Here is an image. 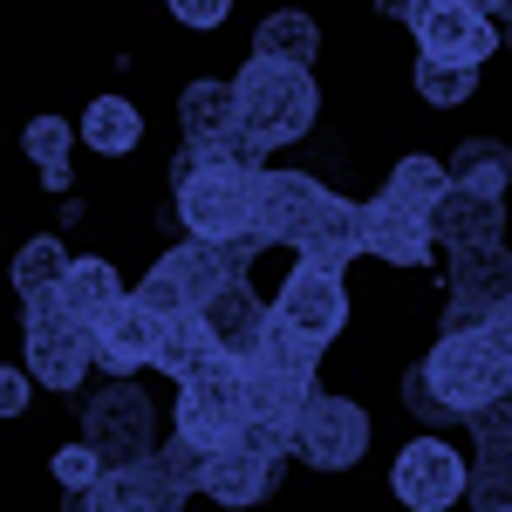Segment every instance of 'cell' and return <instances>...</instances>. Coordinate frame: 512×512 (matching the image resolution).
<instances>
[{
	"label": "cell",
	"mask_w": 512,
	"mask_h": 512,
	"mask_svg": "<svg viewBox=\"0 0 512 512\" xmlns=\"http://www.w3.org/2000/svg\"><path fill=\"white\" fill-rule=\"evenodd\" d=\"M410 41L424 62H458V69H485L499 55V28L472 0H424L410 14Z\"/></svg>",
	"instance_id": "10"
},
{
	"label": "cell",
	"mask_w": 512,
	"mask_h": 512,
	"mask_svg": "<svg viewBox=\"0 0 512 512\" xmlns=\"http://www.w3.org/2000/svg\"><path fill=\"white\" fill-rule=\"evenodd\" d=\"M82 437L103 451L110 472H123V465H137V458L158 451V403L137 390L130 376H117V383H103L82 403Z\"/></svg>",
	"instance_id": "7"
},
{
	"label": "cell",
	"mask_w": 512,
	"mask_h": 512,
	"mask_svg": "<svg viewBox=\"0 0 512 512\" xmlns=\"http://www.w3.org/2000/svg\"><path fill=\"white\" fill-rule=\"evenodd\" d=\"M260 253H267V246H260L253 233H246V239H178V246H164V253H158V267H171L178 287L205 308L219 287L246 280V267H253Z\"/></svg>",
	"instance_id": "13"
},
{
	"label": "cell",
	"mask_w": 512,
	"mask_h": 512,
	"mask_svg": "<svg viewBox=\"0 0 512 512\" xmlns=\"http://www.w3.org/2000/svg\"><path fill=\"white\" fill-rule=\"evenodd\" d=\"M239 130L260 137L267 151H287L301 144L321 123V82L315 69H294V62H267V55H246L239 62Z\"/></svg>",
	"instance_id": "1"
},
{
	"label": "cell",
	"mask_w": 512,
	"mask_h": 512,
	"mask_svg": "<svg viewBox=\"0 0 512 512\" xmlns=\"http://www.w3.org/2000/svg\"><path fill=\"white\" fill-rule=\"evenodd\" d=\"M465 431L478 437V458H512V390H506V396H492V403L478 410Z\"/></svg>",
	"instance_id": "36"
},
{
	"label": "cell",
	"mask_w": 512,
	"mask_h": 512,
	"mask_svg": "<svg viewBox=\"0 0 512 512\" xmlns=\"http://www.w3.org/2000/svg\"><path fill=\"white\" fill-rule=\"evenodd\" d=\"M403 410H410L417 424H465V417H458V410H451V403L437 396L431 369H424V355H417V362L403 369Z\"/></svg>",
	"instance_id": "35"
},
{
	"label": "cell",
	"mask_w": 512,
	"mask_h": 512,
	"mask_svg": "<svg viewBox=\"0 0 512 512\" xmlns=\"http://www.w3.org/2000/svg\"><path fill=\"white\" fill-rule=\"evenodd\" d=\"M444 164H451V185H472V192H492V198L512 192V151H506V137H465Z\"/></svg>",
	"instance_id": "29"
},
{
	"label": "cell",
	"mask_w": 512,
	"mask_h": 512,
	"mask_svg": "<svg viewBox=\"0 0 512 512\" xmlns=\"http://www.w3.org/2000/svg\"><path fill=\"white\" fill-rule=\"evenodd\" d=\"M472 7H485V14H499V7H506V0H472Z\"/></svg>",
	"instance_id": "41"
},
{
	"label": "cell",
	"mask_w": 512,
	"mask_h": 512,
	"mask_svg": "<svg viewBox=\"0 0 512 512\" xmlns=\"http://www.w3.org/2000/svg\"><path fill=\"white\" fill-rule=\"evenodd\" d=\"M485 335H492V349H499V355L512 362V301H506V308H499L492 321H485Z\"/></svg>",
	"instance_id": "39"
},
{
	"label": "cell",
	"mask_w": 512,
	"mask_h": 512,
	"mask_svg": "<svg viewBox=\"0 0 512 512\" xmlns=\"http://www.w3.org/2000/svg\"><path fill=\"white\" fill-rule=\"evenodd\" d=\"M192 485L164 465V451L123 465V472H103L89 485V512H185Z\"/></svg>",
	"instance_id": "14"
},
{
	"label": "cell",
	"mask_w": 512,
	"mask_h": 512,
	"mask_svg": "<svg viewBox=\"0 0 512 512\" xmlns=\"http://www.w3.org/2000/svg\"><path fill=\"white\" fill-rule=\"evenodd\" d=\"M21 144H28V158H35L41 185L48 192H69V151L82 144V130L69 117H55V110H41L28 130H21Z\"/></svg>",
	"instance_id": "30"
},
{
	"label": "cell",
	"mask_w": 512,
	"mask_h": 512,
	"mask_svg": "<svg viewBox=\"0 0 512 512\" xmlns=\"http://www.w3.org/2000/svg\"><path fill=\"white\" fill-rule=\"evenodd\" d=\"M294 253H301V260H315V267L349 274L355 260H362V205H355V198H335V205L315 219V233L301 239Z\"/></svg>",
	"instance_id": "27"
},
{
	"label": "cell",
	"mask_w": 512,
	"mask_h": 512,
	"mask_svg": "<svg viewBox=\"0 0 512 512\" xmlns=\"http://www.w3.org/2000/svg\"><path fill=\"white\" fill-rule=\"evenodd\" d=\"M123 294H130V287H123V274H117V260H110V253H76V260H69V274H62V287H55L62 315L89 321V328L110 315Z\"/></svg>",
	"instance_id": "20"
},
{
	"label": "cell",
	"mask_w": 512,
	"mask_h": 512,
	"mask_svg": "<svg viewBox=\"0 0 512 512\" xmlns=\"http://www.w3.org/2000/svg\"><path fill=\"white\" fill-rule=\"evenodd\" d=\"M437 246L444 253H485V246H506V198L472 192V185H451V198L437 205Z\"/></svg>",
	"instance_id": "18"
},
{
	"label": "cell",
	"mask_w": 512,
	"mask_h": 512,
	"mask_svg": "<svg viewBox=\"0 0 512 512\" xmlns=\"http://www.w3.org/2000/svg\"><path fill=\"white\" fill-rule=\"evenodd\" d=\"M280 465H287V458H260V451H246V444H226V451L205 458V485H198V492H205L212 506H226V512H253L280 492Z\"/></svg>",
	"instance_id": "16"
},
{
	"label": "cell",
	"mask_w": 512,
	"mask_h": 512,
	"mask_svg": "<svg viewBox=\"0 0 512 512\" xmlns=\"http://www.w3.org/2000/svg\"><path fill=\"white\" fill-rule=\"evenodd\" d=\"M437 253V226L431 219H417L410 205H396V198H369L362 205V260H383V267H424Z\"/></svg>",
	"instance_id": "15"
},
{
	"label": "cell",
	"mask_w": 512,
	"mask_h": 512,
	"mask_svg": "<svg viewBox=\"0 0 512 512\" xmlns=\"http://www.w3.org/2000/svg\"><path fill=\"white\" fill-rule=\"evenodd\" d=\"M76 130H82V144H89L96 158H110V164L130 158V151H144V110H137L130 96H89Z\"/></svg>",
	"instance_id": "22"
},
{
	"label": "cell",
	"mask_w": 512,
	"mask_h": 512,
	"mask_svg": "<svg viewBox=\"0 0 512 512\" xmlns=\"http://www.w3.org/2000/svg\"><path fill=\"white\" fill-rule=\"evenodd\" d=\"M219 362H233L226 355V342L205 328V315H185V321H164V342H158V376H171V383H192V376H205V369H219Z\"/></svg>",
	"instance_id": "23"
},
{
	"label": "cell",
	"mask_w": 512,
	"mask_h": 512,
	"mask_svg": "<svg viewBox=\"0 0 512 512\" xmlns=\"http://www.w3.org/2000/svg\"><path fill=\"white\" fill-rule=\"evenodd\" d=\"M321 349H328V342H315V335H301V328H287V321L274 315L246 362H253V369H274V376H294V383H315Z\"/></svg>",
	"instance_id": "28"
},
{
	"label": "cell",
	"mask_w": 512,
	"mask_h": 512,
	"mask_svg": "<svg viewBox=\"0 0 512 512\" xmlns=\"http://www.w3.org/2000/svg\"><path fill=\"white\" fill-rule=\"evenodd\" d=\"M253 55L267 62H294V69H315L321 62V21L308 7H274L253 21Z\"/></svg>",
	"instance_id": "24"
},
{
	"label": "cell",
	"mask_w": 512,
	"mask_h": 512,
	"mask_svg": "<svg viewBox=\"0 0 512 512\" xmlns=\"http://www.w3.org/2000/svg\"><path fill=\"white\" fill-rule=\"evenodd\" d=\"M424 369H431L437 396H444L465 424H472L492 396L512 390V362L492 349V335H485V328H451V335H437L431 355H424Z\"/></svg>",
	"instance_id": "2"
},
{
	"label": "cell",
	"mask_w": 512,
	"mask_h": 512,
	"mask_svg": "<svg viewBox=\"0 0 512 512\" xmlns=\"http://www.w3.org/2000/svg\"><path fill=\"white\" fill-rule=\"evenodd\" d=\"M164 7H171V21H178V28H192V35L226 28V14H233V0H164Z\"/></svg>",
	"instance_id": "37"
},
{
	"label": "cell",
	"mask_w": 512,
	"mask_h": 512,
	"mask_svg": "<svg viewBox=\"0 0 512 512\" xmlns=\"http://www.w3.org/2000/svg\"><path fill=\"white\" fill-rule=\"evenodd\" d=\"M506 512H512V506H506Z\"/></svg>",
	"instance_id": "43"
},
{
	"label": "cell",
	"mask_w": 512,
	"mask_h": 512,
	"mask_svg": "<svg viewBox=\"0 0 512 512\" xmlns=\"http://www.w3.org/2000/svg\"><path fill=\"white\" fill-rule=\"evenodd\" d=\"M130 294H137V301H144V308H151L158 321H185V315H198V301L185 294V287H178V274H171V267H158V260L144 267V280H137Z\"/></svg>",
	"instance_id": "33"
},
{
	"label": "cell",
	"mask_w": 512,
	"mask_h": 512,
	"mask_svg": "<svg viewBox=\"0 0 512 512\" xmlns=\"http://www.w3.org/2000/svg\"><path fill=\"white\" fill-rule=\"evenodd\" d=\"M28 396H35V376H28V362H14V369H0V417H7V424H21V410H28Z\"/></svg>",
	"instance_id": "38"
},
{
	"label": "cell",
	"mask_w": 512,
	"mask_h": 512,
	"mask_svg": "<svg viewBox=\"0 0 512 512\" xmlns=\"http://www.w3.org/2000/svg\"><path fill=\"white\" fill-rule=\"evenodd\" d=\"M158 342H164V321L137 301V294H123L110 315L96 321V362L110 369V376H137V369H151L158 362Z\"/></svg>",
	"instance_id": "17"
},
{
	"label": "cell",
	"mask_w": 512,
	"mask_h": 512,
	"mask_svg": "<svg viewBox=\"0 0 512 512\" xmlns=\"http://www.w3.org/2000/svg\"><path fill=\"white\" fill-rule=\"evenodd\" d=\"M21 335H28V376H35L41 390L69 396L82 390V376L89 369H103L96 362V328L76 315H62V301L55 294H41V301H28V321H21Z\"/></svg>",
	"instance_id": "3"
},
{
	"label": "cell",
	"mask_w": 512,
	"mask_h": 512,
	"mask_svg": "<svg viewBox=\"0 0 512 512\" xmlns=\"http://www.w3.org/2000/svg\"><path fill=\"white\" fill-rule=\"evenodd\" d=\"M178 130L185 144H226L239 130V89L233 76H192L178 89Z\"/></svg>",
	"instance_id": "19"
},
{
	"label": "cell",
	"mask_w": 512,
	"mask_h": 512,
	"mask_svg": "<svg viewBox=\"0 0 512 512\" xmlns=\"http://www.w3.org/2000/svg\"><path fill=\"white\" fill-rule=\"evenodd\" d=\"M410 89H417L431 110H458V103H472V96H478V69H458V62H424V55H417Z\"/></svg>",
	"instance_id": "32"
},
{
	"label": "cell",
	"mask_w": 512,
	"mask_h": 512,
	"mask_svg": "<svg viewBox=\"0 0 512 512\" xmlns=\"http://www.w3.org/2000/svg\"><path fill=\"white\" fill-rule=\"evenodd\" d=\"M198 315H205V328L226 342V355H239V362H246V355H253V342L267 335V321H274V301H260L246 280H233V287H219Z\"/></svg>",
	"instance_id": "21"
},
{
	"label": "cell",
	"mask_w": 512,
	"mask_h": 512,
	"mask_svg": "<svg viewBox=\"0 0 512 512\" xmlns=\"http://www.w3.org/2000/svg\"><path fill=\"white\" fill-rule=\"evenodd\" d=\"M424 0H369V14H383V21H403L410 28V14H417Z\"/></svg>",
	"instance_id": "40"
},
{
	"label": "cell",
	"mask_w": 512,
	"mask_h": 512,
	"mask_svg": "<svg viewBox=\"0 0 512 512\" xmlns=\"http://www.w3.org/2000/svg\"><path fill=\"white\" fill-rule=\"evenodd\" d=\"M383 198L410 205L417 219H437V205L451 198V164L431 158V151H403V158L390 164V178H383Z\"/></svg>",
	"instance_id": "26"
},
{
	"label": "cell",
	"mask_w": 512,
	"mask_h": 512,
	"mask_svg": "<svg viewBox=\"0 0 512 512\" xmlns=\"http://www.w3.org/2000/svg\"><path fill=\"white\" fill-rule=\"evenodd\" d=\"M335 185L315 178V171H260L253 178V239L260 246H301V239L315 233V219L335 205Z\"/></svg>",
	"instance_id": "9"
},
{
	"label": "cell",
	"mask_w": 512,
	"mask_h": 512,
	"mask_svg": "<svg viewBox=\"0 0 512 512\" xmlns=\"http://www.w3.org/2000/svg\"><path fill=\"white\" fill-rule=\"evenodd\" d=\"M369 444H376V417L355 396L321 390L308 403V417H301V431H294V465H308L321 478H342L369 458Z\"/></svg>",
	"instance_id": "5"
},
{
	"label": "cell",
	"mask_w": 512,
	"mask_h": 512,
	"mask_svg": "<svg viewBox=\"0 0 512 512\" xmlns=\"http://www.w3.org/2000/svg\"><path fill=\"white\" fill-rule=\"evenodd\" d=\"M315 396H321L315 383H294V376H274V369H253L246 362V410H253V424H274V431L294 437Z\"/></svg>",
	"instance_id": "25"
},
{
	"label": "cell",
	"mask_w": 512,
	"mask_h": 512,
	"mask_svg": "<svg viewBox=\"0 0 512 512\" xmlns=\"http://www.w3.org/2000/svg\"><path fill=\"white\" fill-rule=\"evenodd\" d=\"M69 246L55 233H35V239H21V253H14V294L21 301H41V294H55L62 287V274H69Z\"/></svg>",
	"instance_id": "31"
},
{
	"label": "cell",
	"mask_w": 512,
	"mask_h": 512,
	"mask_svg": "<svg viewBox=\"0 0 512 512\" xmlns=\"http://www.w3.org/2000/svg\"><path fill=\"white\" fill-rule=\"evenodd\" d=\"M390 499L403 512H451L472 499V458L451 444V437H410L390 458Z\"/></svg>",
	"instance_id": "4"
},
{
	"label": "cell",
	"mask_w": 512,
	"mask_h": 512,
	"mask_svg": "<svg viewBox=\"0 0 512 512\" xmlns=\"http://www.w3.org/2000/svg\"><path fill=\"white\" fill-rule=\"evenodd\" d=\"M246 362H219L192 383H178V403H171V431L192 437L198 451H226L239 431H246Z\"/></svg>",
	"instance_id": "6"
},
{
	"label": "cell",
	"mask_w": 512,
	"mask_h": 512,
	"mask_svg": "<svg viewBox=\"0 0 512 512\" xmlns=\"http://www.w3.org/2000/svg\"><path fill=\"white\" fill-rule=\"evenodd\" d=\"M253 178L260 171H239V164H205L198 178H185L171 192V212L185 239H246L253 233Z\"/></svg>",
	"instance_id": "8"
},
{
	"label": "cell",
	"mask_w": 512,
	"mask_h": 512,
	"mask_svg": "<svg viewBox=\"0 0 512 512\" xmlns=\"http://www.w3.org/2000/svg\"><path fill=\"white\" fill-rule=\"evenodd\" d=\"M274 315L287 328H301V335H315V342H335L342 328H349V280L335 274V267H315V260H301V267H287L274 294Z\"/></svg>",
	"instance_id": "12"
},
{
	"label": "cell",
	"mask_w": 512,
	"mask_h": 512,
	"mask_svg": "<svg viewBox=\"0 0 512 512\" xmlns=\"http://www.w3.org/2000/svg\"><path fill=\"white\" fill-rule=\"evenodd\" d=\"M512 301V253L506 246H485V253H451V280H444V328H485Z\"/></svg>",
	"instance_id": "11"
},
{
	"label": "cell",
	"mask_w": 512,
	"mask_h": 512,
	"mask_svg": "<svg viewBox=\"0 0 512 512\" xmlns=\"http://www.w3.org/2000/svg\"><path fill=\"white\" fill-rule=\"evenodd\" d=\"M499 21H512V0H506V7H499Z\"/></svg>",
	"instance_id": "42"
},
{
	"label": "cell",
	"mask_w": 512,
	"mask_h": 512,
	"mask_svg": "<svg viewBox=\"0 0 512 512\" xmlns=\"http://www.w3.org/2000/svg\"><path fill=\"white\" fill-rule=\"evenodd\" d=\"M103 472H110V465H103V451H96L89 437L62 444V451H48V478H55L62 492H89V485H96Z\"/></svg>",
	"instance_id": "34"
}]
</instances>
